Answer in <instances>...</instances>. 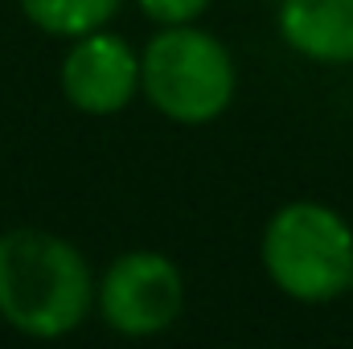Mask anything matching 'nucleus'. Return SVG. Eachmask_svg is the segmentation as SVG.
<instances>
[{"label": "nucleus", "instance_id": "1", "mask_svg": "<svg viewBox=\"0 0 353 349\" xmlns=\"http://www.w3.org/2000/svg\"><path fill=\"white\" fill-rule=\"evenodd\" d=\"M94 275L74 243L50 230L0 235V321L25 337H66L94 308Z\"/></svg>", "mask_w": 353, "mask_h": 349}, {"label": "nucleus", "instance_id": "8", "mask_svg": "<svg viewBox=\"0 0 353 349\" xmlns=\"http://www.w3.org/2000/svg\"><path fill=\"white\" fill-rule=\"evenodd\" d=\"M140 12L157 25H193L210 0H136Z\"/></svg>", "mask_w": 353, "mask_h": 349}, {"label": "nucleus", "instance_id": "7", "mask_svg": "<svg viewBox=\"0 0 353 349\" xmlns=\"http://www.w3.org/2000/svg\"><path fill=\"white\" fill-rule=\"evenodd\" d=\"M123 0H21V12L54 37H83L103 29Z\"/></svg>", "mask_w": 353, "mask_h": 349}, {"label": "nucleus", "instance_id": "3", "mask_svg": "<svg viewBox=\"0 0 353 349\" xmlns=\"http://www.w3.org/2000/svg\"><path fill=\"white\" fill-rule=\"evenodd\" d=\"M140 90L173 123H214L234 99V58L197 25H161L140 54Z\"/></svg>", "mask_w": 353, "mask_h": 349}, {"label": "nucleus", "instance_id": "2", "mask_svg": "<svg viewBox=\"0 0 353 349\" xmlns=\"http://www.w3.org/2000/svg\"><path fill=\"white\" fill-rule=\"evenodd\" d=\"M259 255L271 283L300 304H325L353 288V226L333 206L288 201L275 210Z\"/></svg>", "mask_w": 353, "mask_h": 349}, {"label": "nucleus", "instance_id": "5", "mask_svg": "<svg viewBox=\"0 0 353 349\" xmlns=\"http://www.w3.org/2000/svg\"><path fill=\"white\" fill-rule=\"evenodd\" d=\"M140 90V58L136 50L107 29L74 37L70 54L62 58V94L70 107L87 115H115Z\"/></svg>", "mask_w": 353, "mask_h": 349}, {"label": "nucleus", "instance_id": "6", "mask_svg": "<svg viewBox=\"0 0 353 349\" xmlns=\"http://www.w3.org/2000/svg\"><path fill=\"white\" fill-rule=\"evenodd\" d=\"M279 37L308 62L353 66V0H279Z\"/></svg>", "mask_w": 353, "mask_h": 349}, {"label": "nucleus", "instance_id": "4", "mask_svg": "<svg viewBox=\"0 0 353 349\" xmlns=\"http://www.w3.org/2000/svg\"><path fill=\"white\" fill-rule=\"evenodd\" d=\"M99 317L123 337H157L185 308V279L161 251H128L99 279Z\"/></svg>", "mask_w": 353, "mask_h": 349}]
</instances>
